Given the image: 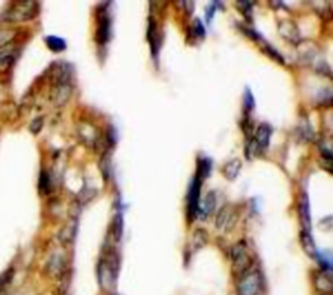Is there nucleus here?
<instances>
[{"mask_svg": "<svg viewBox=\"0 0 333 295\" xmlns=\"http://www.w3.org/2000/svg\"><path fill=\"white\" fill-rule=\"evenodd\" d=\"M38 13V3L36 2H17L7 11L3 20L7 22H24L34 18Z\"/></svg>", "mask_w": 333, "mask_h": 295, "instance_id": "obj_1", "label": "nucleus"}, {"mask_svg": "<svg viewBox=\"0 0 333 295\" xmlns=\"http://www.w3.org/2000/svg\"><path fill=\"white\" fill-rule=\"evenodd\" d=\"M230 256H232L234 275L242 277L248 272H250L253 259H251V255L249 254L248 246H246L245 242H238L237 245L233 246L232 251H230Z\"/></svg>", "mask_w": 333, "mask_h": 295, "instance_id": "obj_2", "label": "nucleus"}, {"mask_svg": "<svg viewBox=\"0 0 333 295\" xmlns=\"http://www.w3.org/2000/svg\"><path fill=\"white\" fill-rule=\"evenodd\" d=\"M238 295H259L262 291V276L258 271L248 272L239 277Z\"/></svg>", "mask_w": 333, "mask_h": 295, "instance_id": "obj_3", "label": "nucleus"}, {"mask_svg": "<svg viewBox=\"0 0 333 295\" xmlns=\"http://www.w3.org/2000/svg\"><path fill=\"white\" fill-rule=\"evenodd\" d=\"M97 32H95V41L99 45H106L111 37V18H109L107 8L99 7L97 9Z\"/></svg>", "mask_w": 333, "mask_h": 295, "instance_id": "obj_4", "label": "nucleus"}, {"mask_svg": "<svg viewBox=\"0 0 333 295\" xmlns=\"http://www.w3.org/2000/svg\"><path fill=\"white\" fill-rule=\"evenodd\" d=\"M115 259L112 257H106V259L99 264V280H101L102 286L104 289H112L115 285Z\"/></svg>", "mask_w": 333, "mask_h": 295, "instance_id": "obj_5", "label": "nucleus"}, {"mask_svg": "<svg viewBox=\"0 0 333 295\" xmlns=\"http://www.w3.org/2000/svg\"><path fill=\"white\" fill-rule=\"evenodd\" d=\"M202 180L195 176L193 178L190 187L188 191V210H189V217L194 218L198 213V207H199V192H201Z\"/></svg>", "mask_w": 333, "mask_h": 295, "instance_id": "obj_6", "label": "nucleus"}, {"mask_svg": "<svg viewBox=\"0 0 333 295\" xmlns=\"http://www.w3.org/2000/svg\"><path fill=\"white\" fill-rule=\"evenodd\" d=\"M52 72V83L53 85H59V83H71L72 81V72L73 68L68 62H55L51 68Z\"/></svg>", "mask_w": 333, "mask_h": 295, "instance_id": "obj_7", "label": "nucleus"}, {"mask_svg": "<svg viewBox=\"0 0 333 295\" xmlns=\"http://www.w3.org/2000/svg\"><path fill=\"white\" fill-rule=\"evenodd\" d=\"M72 91H73V87H72L71 83L53 85L52 90H51V102L56 107L65 106L71 99Z\"/></svg>", "mask_w": 333, "mask_h": 295, "instance_id": "obj_8", "label": "nucleus"}, {"mask_svg": "<svg viewBox=\"0 0 333 295\" xmlns=\"http://www.w3.org/2000/svg\"><path fill=\"white\" fill-rule=\"evenodd\" d=\"M279 32L285 41L293 45H298L301 42V32L298 30L297 25L290 20H284L279 24Z\"/></svg>", "mask_w": 333, "mask_h": 295, "instance_id": "obj_9", "label": "nucleus"}, {"mask_svg": "<svg viewBox=\"0 0 333 295\" xmlns=\"http://www.w3.org/2000/svg\"><path fill=\"white\" fill-rule=\"evenodd\" d=\"M80 136L83 143L88 147L98 148V146L101 145V134L92 124H83L80 130Z\"/></svg>", "mask_w": 333, "mask_h": 295, "instance_id": "obj_10", "label": "nucleus"}, {"mask_svg": "<svg viewBox=\"0 0 333 295\" xmlns=\"http://www.w3.org/2000/svg\"><path fill=\"white\" fill-rule=\"evenodd\" d=\"M271 134L272 129L268 124H260L259 126L257 127L255 134H254V142H255V145H257L259 152H263V151L268 148Z\"/></svg>", "mask_w": 333, "mask_h": 295, "instance_id": "obj_11", "label": "nucleus"}, {"mask_svg": "<svg viewBox=\"0 0 333 295\" xmlns=\"http://www.w3.org/2000/svg\"><path fill=\"white\" fill-rule=\"evenodd\" d=\"M298 211H299V218H301L302 231L310 232L311 231V216H310V204L307 195L304 194L299 201V206H298Z\"/></svg>", "mask_w": 333, "mask_h": 295, "instance_id": "obj_12", "label": "nucleus"}, {"mask_svg": "<svg viewBox=\"0 0 333 295\" xmlns=\"http://www.w3.org/2000/svg\"><path fill=\"white\" fill-rule=\"evenodd\" d=\"M314 282H315V287L319 292H321V294H332L333 283L332 280H330V276L328 275L327 272L316 273Z\"/></svg>", "mask_w": 333, "mask_h": 295, "instance_id": "obj_13", "label": "nucleus"}, {"mask_svg": "<svg viewBox=\"0 0 333 295\" xmlns=\"http://www.w3.org/2000/svg\"><path fill=\"white\" fill-rule=\"evenodd\" d=\"M234 220H236V217H234V213L230 211V207L224 206L220 211H219L215 225L218 229H224V227H227L228 229L229 225H230V227L233 226V224H234Z\"/></svg>", "mask_w": 333, "mask_h": 295, "instance_id": "obj_14", "label": "nucleus"}, {"mask_svg": "<svg viewBox=\"0 0 333 295\" xmlns=\"http://www.w3.org/2000/svg\"><path fill=\"white\" fill-rule=\"evenodd\" d=\"M215 207H216V195L214 191H209L208 194L206 195V198L203 199V203L198 207L197 215L201 218L208 217V216L214 212Z\"/></svg>", "mask_w": 333, "mask_h": 295, "instance_id": "obj_15", "label": "nucleus"}, {"mask_svg": "<svg viewBox=\"0 0 333 295\" xmlns=\"http://www.w3.org/2000/svg\"><path fill=\"white\" fill-rule=\"evenodd\" d=\"M20 111L13 102H6L0 108V118L4 122H13L18 118Z\"/></svg>", "mask_w": 333, "mask_h": 295, "instance_id": "obj_16", "label": "nucleus"}, {"mask_svg": "<svg viewBox=\"0 0 333 295\" xmlns=\"http://www.w3.org/2000/svg\"><path fill=\"white\" fill-rule=\"evenodd\" d=\"M241 160L238 159H234L232 160V161L227 162L224 167H223V174L225 176V178H228V180L233 181L236 180L237 176L239 174V171H241Z\"/></svg>", "mask_w": 333, "mask_h": 295, "instance_id": "obj_17", "label": "nucleus"}, {"mask_svg": "<svg viewBox=\"0 0 333 295\" xmlns=\"http://www.w3.org/2000/svg\"><path fill=\"white\" fill-rule=\"evenodd\" d=\"M301 245L304 247L305 252H306L309 256L315 257L316 256V247H315V242H314V238L311 236L310 232H301Z\"/></svg>", "mask_w": 333, "mask_h": 295, "instance_id": "obj_18", "label": "nucleus"}, {"mask_svg": "<svg viewBox=\"0 0 333 295\" xmlns=\"http://www.w3.org/2000/svg\"><path fill=\"white\" fill-rule=\"evenodd\" d=\"M47 269L50 272L51 276H62L63 272H64V259L59 255H55V256L51 257V260L47 264Z\"/></svg>", "mask_w": 333, "mask_h": 295, "instance_id": "obj_19", "label": "nucleus"}, {"mask_svg": "<svg viewBox=\"0 0 333 295\" xmlns=\"http://www.w3.org/2000/svg\"><path fill=\"white\" fill-rule=\"evenodd\" d=\"M44 43L52 52H63L67 48V43L64 39L56 36H47L44 38Z\"/></svg>", "mask_w": 333, "mask_h": 295, "instance_id": "obj_20", "label": "nucleus"}, {"mask_svg": "<svg viewBox=\"0 0 333 295\" xmlns=\"http://www.w3.org/2000/svg\"><path fill=\"white\" fill-rule=\"evenodd\" d=\"M211 168H213V162H211V160H209L208 157H202V159H199L198 160L197 177L203 181L204 178H207L209 176Z\"/></svg>", "mask_w": 333, "mask_h": 295, "instance_id": "obj_21", "label": "nucleus"}, {"mask_svg": "<svg viewBox=\"0 0 333 295\" xmlns=\"http://www.w3.org/2000/svg\"><path fill=\"white\" fill-rule=\"evenodd\" d=\"M51 187H52V183H51V177L48 174L47 171H41V174H39V180H38V190L42 195H48L51 192Z\"/></svg>", "mask_w": 333, "mask_h": 295, "instance_id": "obj_22", "label": "nucleus"}, {"mask_svg": "<svg viewBox=\"0 0 333 295\" xmlns=\"http://www.w3.org/2000/svg\"><path fill=\"white\" fill-rule=\"evenodd\" d=\"M76 229H77V222L73 218V220L65 225V226L62 229V232H60V236H59L60 241L64 243L71 242L72 239H73L74 234H76Z\"/></svg>", "mask_w": 333, "mask_h": 295, "instance_id": "obj_23", "label": "nucleus"}, {"mask_svg": "<svg viewBox=\"0 0 333 295\" xmlns=\"http://www.w3.org/2000/svg\"><path fill=\"white\" fill-rule=\"evenodd\" d=\"M207 242H208V236H207L206 231H203V229H198V231H195L192 241V245H193V248H194V251L201 250L202 247H204V246L207 245Z\"/></svg>", "mask_w": 333, "mask_h": 295, "instance_id": "obj_24", "label": "nucleus"}, {"mask_svg": "<svg viewBox=\"0 0 333 295\" xmlns=\"http://www.w3.org/2000/svg\"><path fill=\"white\" fill-rule=\"evenodd\" d=\"M111 168H112V160H111V154H104L99 161V169L103 176L104 180H108L111 176Z\"/></svg>", "mask_w": 333, "mask_h": 295, "instance_id": "obj_25", "label": "nucleus"}, {"mask_svg": "<svg viewBox=\"0 0 333 295\" xmlns=\"http://www.w3.org/2000/svg\"><path fill=\"white\" fill-rule=\"evenodd\" d=\"M16 34L17 31L15 29H0V50L6 48L11 42H13Z\"/></svg>", "mask_w": 333, "mask_h": 295, "instance_id": "obj_26", "label": "nucleus"}, {"mask_svg": "<svg viewBox=\"0 0 333 295\" xmlns=\"http://www.w3.org/2000/svg\"><path fill=\"white\" fill-rule=\"evenodd\" d=\"M13 62H15L13 51L9 50V48H2V50H0V67L8 68Z\"/></svg>", "mask_w": 333, "mask_h": 295, "instance_id": "obj_27", "label": "nucleus"}, {"mask_svg": "<svg viewBox=\"0 0 333 295\" xmlns=\"http://www.w3.org/2000/svg\"><path fill=\"white\" fill-rule=\"evenodd\" d=\"M190 36L195 39L198 38L203 39L204 36H206L203 24H202V21L199 20V18H195V20L192 22V26H190Z\"/></svg>", "mask_w": 333, "mask_h": 295, "instance_id": "obj_28", "label": "nucleus"}, {"mask_svg": "<svg viewBox=\"0 0 333 295\" xmlns=\"http://www.w3.org/2000/svg\"><path fill=\"white\" fill-rule=\"evenodd\" d=\"M253 2H237L236 6L238 11L245 16L248 20H251V11H253Z\"/></svg>", "mask_w": 333, "mask_h": 295, "instance_id": "obj_29", "label": "nucleus"}, {"mask_svg": "<svg viewBox=\"0 0 333 295\" xmlns=\"http://www.w3.org/2000/svg\"><path fill=\"white\" fill-rule=\"evenodd\" d=\"M318 103L324 107H329L332 104V92L329 89L323 90L320 92V95L318 96Z\"/></svg>", "mask_w": 333, "mask_h": 295, "instance_id": "obj_30", "label": "nucleus"}, {"mask_svg": "<svg viewBox=\"0 0 333 295\" xmlns=\"http://www.w3.org/2000/svg\"><path fill=\"white\" fill-rule=\"evenodd\" d=\"M263 50H264V52L268 55V56H271L272 59L277 60L279 62H281V64H284V59L283 56H281L280 53L277 52L276 50H275L274 47H271L269 45H267V43H264V46H263Z\"/></svg>", "mask_w": 333, "mask_h": 295, "instance_id": "obj_31", "label": "nucleus"}, {"mask_svg": "<svg viewBox=\"0 0 333 295\" xmlns=\"http://www.w3.org/2000/svg\"><path fill=\"white\" fill-rule=\"evenodd\" d=\"M43 124H44V118L43 117H36L32 121V124H30L29 130L32 132L33 134H39V133H41L42 127H43Z\"/></svg>", "mask_w": 333, "mask_h": 295, "instance_id": "obj_32", "label": "nucleus"}, {"mask_svg": "<svg viewBox=\"0 0 333 295\" xmlns=\"http://www.w3.org/2000/svg\"><path fill=\"white\" fill-rule=\"evenodd\" d=\"M244 106H245L246 111H251L255 107V102H254V96L249 89H246L245 95H244Z\"/></svg>", "mask_w": 333, "mask_h": 295, "instance_id": "obj_33", "label": "nucleus"}, {"mask_svg": "<svg viewBox=\"0 0 333 295\" xmlns=\"http://www.w3.org/2000/svg\"><path fill=\"white\" fill-rule=\"evenodd\" d=\"M216 6H219L218 2H211V3L207 6V8H206V20H207V22H208V24L211 22V21H213L214 15H215L216 9H218V7H216Z\"/></svg>", "mask_w": 333, "mask_h": 295, "instance_id": "obj_34", "label": "nucleus"}, {"mask_svg": "<svg viewBox=\"0 0 333 295\" xmlns=\"http://www.w3.org/2000/svg\"><path fill=\"white\" fill-rule=\"evenodd\" d=\"M315 71L318 72V73L323 74V76H328V77H330V67L325 61L319 62V64L315 67Z\"/></svg>", "mask_w": 333, "mask_h": 295, "instance_id": "obj_35", "label": "nucleus"}, {"mask_svg": "<svg viewBox=\"0 0 333 295\" xmlns=\"http://www.w3.org/2000/svg\"><path fill=\"white\" fill-rule=\"evenodd\" d=\"M321 295H332V294H321Z\"/></svg>", "mask_w": 333, "mask_h": 295, "instance_id": "obj_36", "label": "nucleus"}]
</instances>
